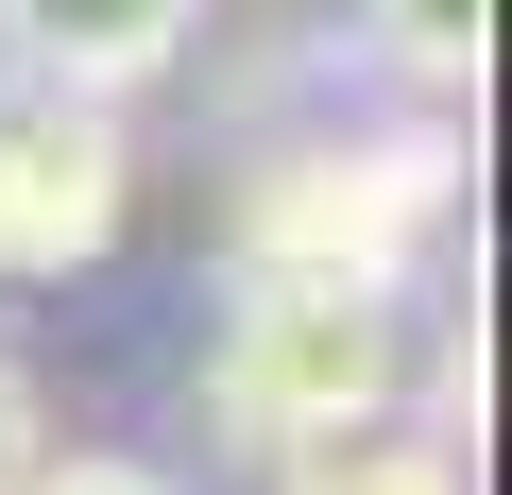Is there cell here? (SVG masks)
<instances>
[{
	"label": "cell",
	"instance_id": "obj_2",
	"mask_svg": "<svg viewBox=\"0 0 512 495\" xmlns=\"http://www.w3.org/2000/svg\"><path fill=\"white\" fill-rule=\"evenodd\" d=\"M461 222V137L376 120V137H291L239 188V274H308V291H410Z\"/></svg>",
	"mask_w": 512,
	"mask_h": 495
},
{
	"label": "cell",
	"instance_id": "obj_3",
	"mask_svg": "<svg viewBox=\"0 0 512 495\" xmlns=\"http://www.w3.org/2000/svg\"><path fill=\"white\" fill-rule=\"evenodd\" d=\"M137 205V137L120 103H69V86H0V291H52L86 274Z\"/></svg>",
	"mask_w": 512,
	"mask_h": 495
},
{
	"label": "cell",
	"instance_id": "obj_8",
	"mask_svg": "<svg viewBox=\"0 0 512 495\" xmlns=\"http://www.w3.org/2000/svg\"><path fill=\"white\" fill-rule=\"evenodd\" d=\"M35 461H52V410H35V359H18V342H0V495H18Z\"/></svg>",
	"mask_w": 512,
	"mask_h": 495
},
{
	"label": "cell",
	"instance_id": "obj_6",
	"mask_svg": "<svg viewBox=\"0 0 512 495\" xmlns=\"http://www.w3.org/2000/svg\"><path fill=\"white\" fill-rule=\"evenodd\" d=\"M359 35H376V69H410V86H478V69H495V0H359Z\"/></svg>",
	"mask_w": 512,
	"mask_h": 495
},
{
	"label": "cell",
	"instance_id": "obj_7",
	"mask_svg": "<svg viewBox=\"0 0 512 495\" xmlns=\"http://www.w3.org/2000/svg\"><path fill=\"white\" fill-rule=\"evenodd\" d=\"M18 495H171V478H154V461H120V444H52Z\"/></svg>",
	"mask_w": 512,
	"mask_h": 495
},
{
	"label": "cell",
	"instance_id": "obj_1",
	"mask_svg": "<svg viewBox=\"0 0 512 495\" xmlns=\"http://www.w3.org/2000/svg\"><path fill=\"white\" fill-rule=\"evenodd\" d=\"M410 410V291H308V274H239L222 291V342H205V427L291 461V444H342V427H393Z\"/></svg>",
	"mask_w": 512,
	"mask_h": 495
},
{
	"label": "cell",
	"instance_id": "obj_4",
	"mask_svg": "<svg viewBox=\"0 0 512 495\" xmlns=\"http://www.w3.org/2000/svg\"><path fill=\"white\" fill-rule=\"evenodd\" d=\"M188 18H205V0H0L18 69L69 86V103H137V86L188 52Z\"/></svg>",
	"mask_w": 512,
	"mask_h": 495
},
{
	"label": "cell",
	"instance_id": "obj_5",
	"mask_svg": "<svg viewBox=\"0 0 512 495\" xmlns=\"http://www.w3.org/2000/svg\"><path fill=\"white\" fill-rule=\"evenodd\" d=\"M274 495H478V478H461V444H427V427H342V444H291Z\"/></svg>",
	"mask_w": 512,
	"mask_h": 495
}]
</instances>
